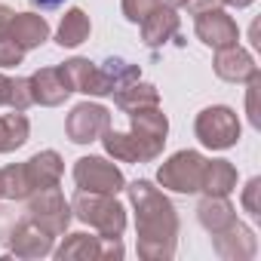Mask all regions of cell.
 <instances>
[{"mask_svg": "<svg viewBox=\"0 0 261 261\" xmlns=\"http://www.w3.org/2000/svg\"><path fill=\"white\" fill-rule=\"evenodd\" d=\"M89 31H92V25H89V16L83 13V10H68L65 16H62V25H59V34H56V43L59 46H80L86 37H89Z\"/></svg>", "mask_w": 261, "mask_h": 261, "instance_id": "24", "label": "cell"}, {"mask_svg": "<svg viewBox=\"0 0 261 261\" xmlns=\"http://www.w3.org/2000/svg\"><path fill=\"white\" fill-rule=\"evenodd\" d=\"M101 145L120 163H139V148H136V142H133V136H129V133H117V129L108 126L105 133H101Z\"/></svg>", "mask_w": 261, "mask_h": 261, "instance_id": "25", "label": "cell"}, {"mask_svg": "<svg viewBox=\"0 0 261 261\" xmlns=\"http://www.w3.org/2000/svg\"><path fill=\"white\" fill-rule=\"evenodd\" d=\"M28 80H31L34 105H43V108H59V105L71 95V89L65 86V80H62L59 68H40V71H34Z\"/></svg>", "mask_w": 261, "mask_h": 261, "instance_id": "17", "label": "cell"}, {"mask_svg": "<svg viewBox=\"0 0 261 261\" xmlns=\"http://www.w3.org/2000/svg\"><path fill=\"white\" fill-rule=\"evenodd\" d=\"M7 243H10V252L16 258H46L56 249V237L46 233V230H40L28 215H22L16 221V227L10 230Z\"/></svg>", "mask_w": 261, "mask_h": 261, "instance_id": "9", "label": "cell"}, {"mask_svg": "<svg viewBox=\"0 0 261 261\" xmlns=\"http://www.w3.org/2000/svg\"><path fill=\"white\" fill-rule=\"evenodd\" d=\"M59 74H62L65 86L71 92L95 95V62H89V59H68L65 65H59Z\"/></svg>", "mask_w": 261, "mask_h": 261, "instance_id": "22", "label": "cell"}, {"mask_svg": "<svg viewBox=\"0 0 261 261\" xmlns=\"http://www.w3.org/2000/svg\"><path fill=\"white\" fill-rule=\"evenodd\" d=\"M22 172H25V181L34 191H43V188H56L62 181V172H65V163L56 151H40L34 154L31 160L22 163Z\"/></svg>", "mask_w": 261, "mask_h": 261, "instance_id": "14", "label": "cell"}, {"mask_svg": "<svg viewBox=\"0 0 261 261\" xmlns=\"http://www.w3.org/2000/svg\"><path fill=\"white\" fill-rule=\"evenodd\" d=\"M221 4H227V7H237V10H243V7L255 4V0H221Z\"/></svg>", "mask_w": 261, "mask_h": 261, "instance_id": "36", "label": "cell"}, {"mask_svg": "<svg viewBox=\"0 0 261 261\" xmlns=\"http://www.w3.org/2000/svg\"><path fill=\"white\" fill-rule=\"evenodd\" d=\"M160 7H169V10H181V7H188V0H157Z\"/></svg>", "mask_w": 261, "mask_h": 261, "instance_id": "35", "label": "cell"}, {"mask_svg": "<svg viewBox=\"0 0 261 261\" xmlns=\"http://www.w3.org/2000/svg\"><path fill=\"white\" fill-rule=\"evenodd\" d=\"M114 105L123 111V114H136L142 108H157L160 105V92L154 83H145V80H136L123 86L120 92H114Z\"/></svg>", "mask_w": 261, "mask_h": 261, "instance_id": "20", "label": "cell"}, {"mask_svg": "<svg viewBox=\"0 0 261 261\" xmlns=\"http://www.w3.org/2000/svg\"><path fill=\"white\" fill-rule=\"evenodd\" d=\"M203 169H206V157L200 151H178L157 169V181L175 194H200Z\"/></svg>", "mask_w": 261, "mask_h": 261, "instance_id": "6", "label": "cell"}, {"mask_svg": "<svg viewBox=\"0 0 261 261\" xmlns=\"http://www.w3.org/2000/svg\"><path fill=\"white\" fill-rule=\"evenodd\" d=\"M133 117V129H129V136H133L136 148H139V163H151L163 154V145H166V136H169V120L166 114L157 108H142Z\"/></svg>", "mask_w": 261, "mask_h": 261, "instance_id": "4", "label": "cell"}, {"mask_svg": "<svg viewBox=\"0 0 261 261\" xmlns=\"http://www.w3.org/2000/svg\"><path fill=\"white\" fill-rule=\"evenodd\" d=\"M258 194H261V178L255 175V178H249V185L243 188V209H246L252 218H261V200H258Z\"/></svg>", "mask_w": 261, "mask_h": 261, "instance_id": "28", "label": "cell"}, {"mask_svg": "<svg viewBox=\"0 0 261 261\" xmlns=\"http://www.w3.org/2000/svg\"><path fill=\"white\" fill-rule=\"evenodd\" d=\"M22 59H25V49L7 31H0V68H16L22 65Z\"/></svg>", "mask_w": 261, "mask_h": 261, "instance_id": "27", "label": "cell"}, {"mask_svg": "<svg viewBox=\"0 0 261 261\" xmlns=\"http://www.w3.org/2000/svg\"><path fill=\"white\" fill-rule=\"evenodd\" d=\"M7 34L28 53V49H37L49 40V25L37 13H16L13 22L7 25Z\"/></svg>", "mask_w": 261, "mask_h": 261, "instance_id": "16", "label": "cell"}, {"mask_svg": "<svg viewBox=\"0 0 261 261\" xmlns=\"http://www.w3.org/2000/svg\"><path fill=\"white\" fill-rule=\"evenodd\" d=\"M233 188H237V166L230 160H206L200 191L212 197H227Z\"/></svg>", "mask_w": 261, "mask_h": 261, "instance_id": "21", "label": "cell"}, {"mask_svg": "<svg viewBox=\"0 0 261 261\" xmlns=\"http://www.w3.org/2000/svg\"><path fill=\"white\" fill-rule=\"evenodd\" d=\"M136 209V233L139 255L145 261H169L178 246V212L169 197L154 188L148 178H139L123 188Z\"/></svg>", "mask_w": 261, "mask_h": 261, "instance_id": "1", "label": "cell"}, {"mask_svg": "<svg viewBox=\"0 0 261 261\" xmlns=\"http://www.w3.org/2000/svg\"><path fill=\"white\" fill-rule=\"evenodd\" d=\"M188 7L191 13H206V10H218L221 0H188Z\"/></svg>", "mask_w": 261, "mask_h": 261, "instance_id": "31", "label": "cell"}, {"mask_svg": "<svg viewBox=\"0 0 261 261\" xmlns=\"http://www.w3.org/2000/svg\"><path fill=\"white\" fill-rule=\"evenodd\" d=\"M215 74L221 77V80H227V83H249L255 74H258V65H255V59L240 46V43H233V46H224V49H215Z\"/></svg>", "mask_w": 261, "mask_h": 261, "instance_id": "12", "label": "cell"}, {"mask_svg": "<svg viewBox=\"0 0 261 261\" xmlns=\"http://www.w3.org/2000/svg\"><path fill=\"white\" fill-rule=\"evenodd\" d=\"M111 126V111L105 105H92V101H80L71 108L68 120H65V133L74 145H89L98 142L101 133Z\"/></svg>", "mask_w": 261, "mask_h": 261, "instance_id": "8", "label": "cell"}, {"mask_svg": "<svg viewBox=\"0 0 261 261\" xmlns=\"http://www.w3.org/2000/svg\"><path fill=\"white\" fill-rule=\"evenodd\" d=\"M194 28H197V37L212 46V49H224V46H233L240 40V28L237 22L218 7V10H206V13H194Z\"/></svg>", "mask_w": 261, "mask_h": 261, "instance_id": "10", "label": "cell"}, {"mask_svg": "<svg viewBox=\"0 0 261 261\" xmlns=\"http://www.w3.org/2000/svg\"><path fill=\"white\" fill-rule=\"evenodd\" d=\"M0 200H4V169H0Z\"/></svg>", "mask_w": 261, "mask_h": 261, "instance_id": "37", "label": "cell"}, {"mask_svg": "<svg viewBox=\"0 0 261 261\" xmlns=\"http://www.w3.org/2000/svg\"><path fill=\"white\" fill-rule=\"evenodd\" d=\"M31 7H37V10H59L65 0H28Z\"/></svg>", "mask_w": 261, "mask_h": 261, "instance_id": "33", "label": "cell"}, {"mask_svg": "<svg viewBox=\"0 0 261 261\" xmlns=\"http://www.w3.org/2000/svg\"><path fill=\"white\" fill-rule=\"evenodd\" d=\"M258 89H261V74H255V77L249 80V120H252V126H261V120H258V105H255Z\"/></svg>", "mask_w": 261, "mask_h": 261, "instance_id": "30", "label": "cell"}, {"mask_svg": "<svg viewBox=\"0 0 261 261\" xmlns=\"http://www.w3.org/2000/svg\"><path fill=\"white\" fill-rule=\"evenodd\" d=\"M139 25H142V40L148 46H154V49L163 46V43H169V40H175L178 37V28H181L178 13L169 10V7H154Z\"/></svg>", "mask_w": 261, "mask_h": 261, "instance_id": "15", "label": "cell"}, {"mask_svg": "<svg viewBox=\"0 0 261 261\" xmlns=\"http://www.w3.org/2000/svg\"><path fill=\"white\" fill-rule=\"evenodd\" d=\"M13 16H16V10H10L7 4H0V31H7V25L13 22Z\"/></svg>", "mask_w": 261, "mask_h": 261, "instance_id": "32", "label": "cell"}, {"mask_svg": "<svg viewBox=\"0 0 261 261\" xmlns=\"http://www.w3.org/2000/svg\"><path fill=\"white\" fill-rule=\"evenodd\" d=\"M59 261H105V237H89V233H71L59 249H53Z\"/></svg>", "mask_w": 261, "mask_h": 261, "instance_id": "19", "label": "cell"}, {"mask_svg": "<svg viewBox=\"0 0 261 261\" xmlns=\"http://www.w3.org/2000/svg\"><path fill=\"white\" fill-rule=\"evenodd\" d=\"M71 212L83 224L95 227L101 237H120L126 230V209L114 200V194H95V191L77 188L71 200Z\"/></svg>", "mask_w": 261, "mask_h": 261, "instance_id": "2", "label": "cell"}, {"mask_svg": "<svg viewBox=\"0 0 261 261\" xmlns=\"http://www.w3.org/2000/svg\"><path fill=\"white\" fill-rule=\"evenodd\" d=\"M25 203H28V206H25V215H28L40 230H46V233H53V237H62V233L68 230L71 218H74L71 203L65 200V194L59 191V185H56V188L34 191Z\"/></svg>", "mask_w": 261, "mask_h": 261, "instance_id": "3", "label": "cell"}, {"mask_svg": "<svg viewBox=\"0 0 261 261\" xmlns=\"http://www.w3.org/2000/svg\"><path fill=\"white\" fill-rule=\"evenodd\" d=\"M136 80H142V71L126 59H105L95 65V95H114Z\"/></svg>", "mask_w": 261, "mask_h": 261, "instance_id": "13", "label": "cell"}, {"mask_svg": "<svg viewBox=\"0 0 261 261\" xmlns=\"http://www.w3.org/2000/svg\"><path fill=\"white\" fill-rule=\"evenodd\" d=\"M212 246H215L218 258H224V261H249L258 252V240H255L252 227H246L240 221H233L230 227L212 233Z\"/></svg>", "mask_w": 261, "mask_h": 261, "instance_id": "11", "label": "cell"}, {"mask_svg": "<svg viewBox=\"0 0 261 261\" xmlns=\"http://www.w3.org/2000/svg\"><path fill=\"white\" fill-rule=\"evenodd\" d=\"M7 98H10V77L0 74V108L7 105Z\"/></svg>", "mask_w": 261, "mask_h": 261, "instance_id": "34", "label": "cell"}, {"mask_svg": "<svg viewBox=\"0 0 261 261\" xmlns=\"http://www.w3.org/2000/svg\"><path fill=\"white\" fill-rule=\"evenodd\" d=\"M154 7H160L157 0H123V16H126L129 22H136V25H139Z\"/></svg>", "mask_w": 261, "mask_h": 261, "instance_id": "29", "label": "cell"}, {"mask_svg": "<svg viewBox=\"0 0 261 261\" xmlns=\"http://www.w3.org/2000/svg\"><path fill=\"white\" fill-rule=\"evenodd\" d=\"M31 136V123L22 111H13V114H4L0 117V154H10V151H19Z\"/></svg>", "mask_w": 261, "mask_h": 261, "instance_id": "23", "label": "cell"}, {"mask_svg": "<svg viewBox=\"0 0 261 261\" xmlns=\"http://www.w3.org/2000/svg\"><path fill=\"white\" fill-rule=\"evenodd\" d=\"M194 133L197 139L212 148V151H227L237 145L240 139V120L237 114L227 108V105H212L206 111L197 114V123H194Z\"/></svg>", "mask_w": 261, "mask_h": 261, "instance_id": "5", "label": "cell"}, {"mask_svg": "<svg viewBox=\"0 0 261 261\" xmlns=\"http://www.w3.org/2000/svg\"><path fill=\"white\" fill-rule=\"evenodd\" d=\"M74 181L77 188L95 191V194H120L126 188L123 172L105 157H80L74 163Z\"/></svg>", "mask_w": 261, "mask_h": 261, "instance_id": "7", "label": "cell"}, {"mask_svg": "<svg viewBox=\"0 0 261 261\" xmlns=\"http://www.w3.org/2000/svg\"><path fill=\"white\" fill-rule=\"evenodd\" d=\"M34 105V92H31V80L28 77H10V98H7V108L13 111H28Z\"/></svg>", "mask_w": 261, "mask_h": 261, "instance_id": "26", "label": "cell"}, {"mask_svg": "<svg viewBox=\"0 0 261 261\" xmlns=\"http://www.w3.org/2000/svg\"><path fill=\"white\" fill-rule=\"evenodd\" d=\"M197 218H200V224H203L209 233H218V230H224V227H230V224L237 221V212H233V206H230L227 197H212V194H206V197L200 200V206H197Z\"/></svg>", "mask_w": 261, "mask_h": 261, "instance_id": "18", "label": "cell"}]
</instances>
